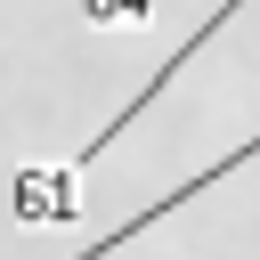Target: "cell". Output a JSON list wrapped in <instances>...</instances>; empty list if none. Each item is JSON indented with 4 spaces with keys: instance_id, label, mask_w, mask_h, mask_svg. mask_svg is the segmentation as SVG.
<instances>
[{
    "instance_id": "1",
    "label": "cell",
    "mask_w": 260,
    "mask_h": 260,
    "mask_svg": "<svg viewBox=\"0 0 260 260\" xmlns=\"http://www.w3.org/2000/svg\"><path fill=\"white\" fill-rule=\"evenodd\" d=\"M236 8H244V0H219V8H211V16H203V24H195V32H187V41H179V49L154 65V81H146V89H138V98H130V106H122L106 130H89V138H81L65 162H49V171H16V187H8V211H16L24 228H65V219H81V195H73V179H81V171H89V162H98V154H106V146H114V138H122V130H130V122H138V114H146V106H154L171 81H179V65H195V49H203L211 32H228V16H236Z\"/></svg>"
},
{
    "instance_id": "2",
    "label": "cell",
    "mask_w": 260,
    "mask_h": 260,
    "mask_svg": "<svg viewBox=\"0 0 260 260\" xmlns=\"http://www.w3.org/2000/svg\"><path fill=\"white\" fill-rule=\"evenodd\" d=\"M244 162H260V130H252V138H244V146H228V154H219V162H211V171H195V179H187V187H171V195H154V203H146V211H138V219H122V228H114V236H98V244H89V252H81V260H114V252H122V244H138V236H146V228H162V219H171V211H187V203H195V195H211V187H219V179H228V171H244Z\"/></svg>"
},
{
    "instance_id": "3",
    "label": "cell",
    "mask_w": 260,
    "mask_h": 260,
    "mask_svg": "<svg viewBox=\"0 0 260 260\" xmlns=\"http://www.w3.org/2000/svg\"><path fill=\"white\" fill-rule=\"evenodd\" d=\"M81 8H89V24H122V32L154 16V0H81Z\"/></svg>"
}]
</instances>
